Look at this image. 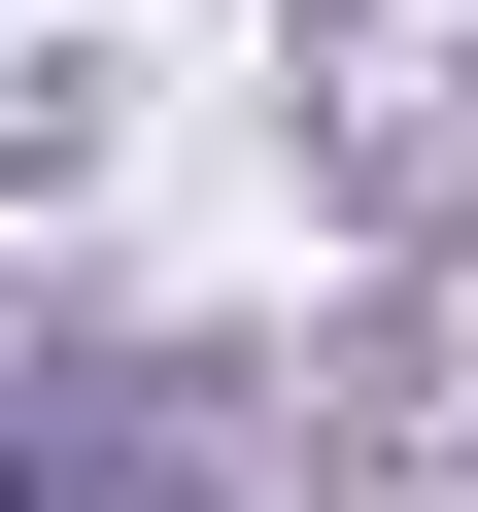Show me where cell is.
I'll use <instances>...</instances> for the list:
<instances>
[{"mask_svg":"<svg viewBox=\"0 0 478 512\" xmlns=\"http://www.w3.org/2000/svg\"><path fill=\"white\" fill-rule=\"evenodd\" d=\"M0 512H171V478H137V444H0Z\"/></svg>","mask_w":478,"mask_h":512,"instance_id":"1","label":"cell"}]
</instances>
